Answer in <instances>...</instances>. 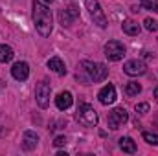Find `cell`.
<instances>
[{
    "label": "cell",
    "instance_id": "9c48e42d",
    "mask_svg": "<svg viewBox=\"0 0 158 156\" xmlns=\"http://www.w3.org/2000/svg\"><path fill=\"white\" fill-rule=\"evenodd\" d=\"M98 99H99L101 105H112V103L116 101V88H114L112 84H105V86L99 90Z\"/></svg>",
    "mask_w": 158,
    "mask_h": 156
},
{
    "label": "cell",
    "instance_id": "2e32d148",
    "mask_svg": "<svg viewBox=\"0 0 158 156\" xmlns=\"http://www.w3.org/2000/svg\"><path fill=\"white\" fill-rule=\"evenodd\" d=\"M121 30L127 33V35H138L140 33V24L134 22V20H125L121 24Z\"/></svg>",
    "mask_w": 158,
    "mask_h": 156
},
{
    "label": "cell",
    "instance_id": "3957f363",
    "mask_svg": "<svg viewBox=\"0 0 158 156\" xmlns=\"http://www.w3.org/2000/svg\"><path fill=\"white\" fill-rule=\"evenodd\" d=\"M77 121L81 125H85V127H96L98 125V112L94 110V107H90V105H86V103H83V105H79L77 109Z\"/></svg>",
    "mask_w": 158,
    "mask_h": 156
},
{
    "label": "cell",
    "instance_id": "5b68a950",
    "mask_svg": "<svg viewBox=\"0 0 158 156\" xmlns=\"http://www.w3.org/2000/svg\"><path fill=\"white\" fill-rule=\"evenodd\" d=\"M105 55L109 61L112 63H118L125 57V46L119 42V40H109L105 44Z\"/></svg>",
    "mask_w": 158,
    "mask_h": 156
},
{
    "label": "cell",
    "instance_id": "d6986e66",
    "mask_svg": "<svg viewBox=\"0 0 158 156\" xmlns=\"http://www.w3.org/2000/svg\"><path fill=\"white\" fill-rule=\"evenodd\" d=\"M142 7L158 13V0H142Z\"/></svg>",
    "mask_w": 158,
    "mask_h": 156
},
{
    "label": "cell",
    "instance_id": "d4e9b609",
    "mask_svg": "<svg viewBox=\"0 0 158 156\" xmlns=\"http://www.w3.org/2000/svg\"><path fill=\"white\" fill-rule=\"evenodd\" d=\"M44 2H46V4H52V2H53V0H44Z\"/></svg>",
    "mask_w": 158,
    "mask_h": 156
},
{
    "label": "cell",
    "instance_id": "5bb4252c",
    "mask_svg": "<svg viewBox=\"0 0 158 156\" xmlns=\"http://www.w3.org/2000/svg\"><path fill=\"white\" fill-rule=\"evenodd\" d=\"M119 149H121L123 153H127V154H134V153H136V143H134L132 138L123 136V138H119Z\"/></svg>",
    "mask_w": 158,
    "mask_h": 156
},
{
    "label": "cell",
    "instance_id": "8992f818",
    "mask_svg": "<svg viewBox=\"0 0 158 156\" xmlns=\"http://www.w3.org/2000/svg\"><path fill=\"white\" fill-rule=\"evenodd\" d=\"M127 121H129V114H127L125 109H114V110L109 112V117H107V123H109V127H110L112 130L123 127Z\"/></svg>",
    "mask_w": 158,
    "mask_h": 156
},
{
    "label": "cell",
    "instance_id": "e0dca14e",
    "mask_svg": "<svg viewBox=\"0 0 158 156\" xmlns=\"http://www.w3.org/2000/svg\"><path fill=\"white\" fill-rule=\"evenodd\" d=\"M13 57H15L13 48L7 44H0V63H9Z\"/></svg>",
    "mask_w": 158,
    "mask_h": 156
},
{
    "label": "cell",
    "instance_id": "8fae6325",
    "mask_svg": "<svg viewBox=\"0 0 158 156\" xmlns=\"http://www.w3.org/2000/svg\"><path fill=\"white\" fill-rule=\"evenodd\" d=\"M59 18H61V24L63 26H70L76 18H79V11L76 6H70L68 9H63L59 13Z\"/></svg>",
    "mask_w": 158,
    "mask_h": 156
},
{
    "label": "cell",
    "instance_id": "30bf717a",
    "mask_svg": "<svg viewBox=\"0 0 158 156\" xmlns=\"http://www.w3.org/2000/svg\"><path fill=\"white\" fill-rule=\"evenodd\" d=\"M11 76L17 79V81H26L28 76H30V66H28V63H24V61L15 63L13 68H11Z\"/></svg>",
    "mask_w": 158,
    "mask_h": 156
},
{
    "label": "cell",
    "instance_id": "ffe728a7",
    "mask_svg": "<svg viewBox=\"0 0 158 156\" xmlns=\"http://www.w3.org/2000/svg\"><path fill=\"white\" fill-rule=\"evenodd\" d=\"M143 140L149 145H158V134H155V132H143Z\"/></svg>",
    "mask_w": 158,
    "mask_h": 156
},
{
    "label": "cell",
    "instance_id": "9a60e30c",
    "mask_svg": "<svg viewBox=\"0 0 158 156\" xmlns=\"http://www.w3.org/2000/svg\"><path fill=\"white\" fill-rule=\"evenodd\" d=\"M37 143H39V136L33 132V130H28V132H24V149H35L37 147Z\"/></svg>",
    "mask_w": 158,
    "mask_h": 156
},
{
    "label": "cell",
    "instance_id": "7c38bea8",
    "mask_svg": "<svg viewBox=\"0 0 158 156\" xmlns=\"http://www.w3.org/2000/svg\"><path fill=\"white\" fill-rule=\"evenodd\" d=\"M72 94L70 92H61L57 97H55V105H57V109L59 110H66V109H70L72 107Z\"/></svg>",
    "mask_w": 158,
    "mask_h": 156
},
{
    "label": "cell",
    "instance_id": "277c9868",
    "mask_svg": "<svg viewBox=\"0 0 158 156\" xmlns=\"http://www.w3.org/2000/svg\"><path fill=\"white\" fill-rule=\"evenodd\" d=\"M85 6L90 13V17L94 18V24H98L99 28H107V17L101 11V6L98 0H85Z\"/></svg>",
    "mask_w": 158,
    "mask_h": 156
},
{
    "label": "cell",
    "instance_id": "52a82bcc",
    "mask_svg": "<svg viewBox=\"0 0 158 156\" xmlns=\"http://www.w3.org/2000/svg\"><path fill=\"white\" fill-rule=\"evenodd\" d=\"M50 94H52V86L50 83L46 81H40L35 88V99H37V105L40 109H46L50 105Z\"/></svg>",
    "mask_w": 158,
    "mask_h": 156
},
{
    "label": "cell",
    "instance_id": "cb8c5ba5",
    "mask_svg": "<svg viewBox=\"0 0 158 156\" xmlns=\"http://www.w3.org/2000/svg\"><path fill=\"white\" fill-rule=\"evenodd\" d=\"M155 99H156V103H158V86L155 88Z\"/></svg>",
    "mask_w": 158,
    "mask_h": 156
},
{
    "label": "cell",
    "instance_id": "4fadbf2b",
    "mask_svg": "<svg viewBox=\"0 0 158 156\" xmlns=\"http://www.w3.org/2000/svg\"><path fill=\"white\" fill-rule=\"evenodd\" d=\"M48 68L53 70V72L59 74V76H66V66H64V63H63L59 57H52V59H48Z\"/></svg>",
    "mask_w": 158,
    "mask_h": 156
},
{
    "label": "cell",
    "instance_id": "7402d4cb",
    "mask_svg": "<svg viewBox=\"0 0 158 156\" xmlns=\"http://www.w3.org/2000/svg\"><path fill=\"white\" fill-rule=\"evenodd\" d=\"M136 112H138V114H147V112H149V105H147V103L136 105Z\"/></svg>",
    "mask_w": 158,
    "mask_h": 156
},
{
    "label": "cell",
    "instance_id": "7a4b0ae2",
    "mask_svg": "<svg viewBox=\"0 0 158 156\" xmlns=\"http://www.w3.org/2000/svg\"><path fill=\"white\" fill-rule=\"evenodd\" d=\"M81 68L85 70L88 83H99L107 77L109 74V68L103 64V63H94V61H83L81 63Z\"/></svg>",
    "mask_w": 158,
    "mask_h": 156
},
{
    "label": "cell",
    "instance_id": "ac0fdd59",
    "mask_svg": "<svg viewBox=\"0 0 158 156\" xmlns=\"http://www.w3.org/2000/svg\"><path fill=\"white\" fill-rule=\"evenodd\" d=\"M140 92H142V84H140V83L131 81V83L125 84V94H127L129 97H134V96H138Z\"/></svg>",
    "mask_w": 158,
    "mask_h": 156
},
{
    "label": "cell",
    "instance_id": "603a6c76",
    "mask_svg": "<svg viewBox=\"0 0 158 156\" xmlns=\"http://www.w3.org/2000/svg\"><path fill=\"white\" fill-rule=\"evenodd\" d=\"M64 143H66V138H64V136H57V138L53 140V145H55V147H63Z\"/></svg>",
    "mask_w": 158,
    "mask_h": 156
},
{
    "label": "cell",
    "instance_id": "ba28073f",
    "mask_svg": "<svg viewBox=\"0 0 158 156\" xmlns=\"http://www.w3.org/2000/svg\"><path fill=\"white\" fill-rule=\"evenodd\" d=\"M145 63H142V61H138V59H132V61H127L125 64H123V72L127 74V76H131V77H138V76H143L145 74Z\"/></svg>",
    "mask_w": 158,
    "mask_h": 156
},
{
    "label": "cell",
    "instance_id": "44dd1931",
    "mask_svg": "<svg viewBox=\"0 0 158 156\" xmlns=\"http://www.w3.org/2000/svg\"><path fill=\"white\" fill-rule=\"evenodd\" d=\"M143 24H145V30H149V31H156L158 30V22L153 20V18H145Z\"/></svg>",
    "mask_w": 158,
    "mask_h": 156
},
{
    "label": "cell",
    "instance_id": "6da1fadb",
    "mask_svg": "<svg viewBox=\"0 0 158 156\" xmlns=\"http://www.w3.org/2000/svg\"><path fill=\"white\" fill-rule=\"evenodd\" d=\"M33 22H35V30L39 31V35L48 37L52 33L53 28V20H52V11L48 9L46 4L42 2H33Z\"/></svg>",
    "mask_w": 158,
    "mask_h": 156
}]
</instances>
